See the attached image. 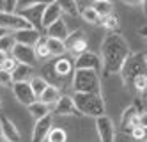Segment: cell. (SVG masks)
<instances>
[{
    "instance_id": "cell-25",
    "label": "cell",
    "mask_w": 147,
    "mask_h": 142,
    "mask_svg": "<svg viewBox=\"0 0 147 142\" xmlns=\"http://www.w3.org/2000/svg\"><path fill=\"white\" fill-rule=\"evenodd\" d=\"M14 46H16V41H14L13 34H4L2 37H0V52H2V53L11 55Z\"/></svg>"
},
{
    "instance_id": "cell-7",
    "label": "cell",
    "mask_w": 147,
    "mask_h": 142,
    "mask_svg": "<svg viewBox=\"0 0 147 142\" xmlns=\"http://www.w3.org/2000/svg\"><path fill=\"white\" fill-rule=\"evenodd\" d=\"M64 45H66V52H69L71 55H75V57H80L87 52V39H85L82 30L71 32L67 36V39L64 41Z\"/></svg>"
},
{
    "instance_id": "cell-29",
    "label": "cell",
    "mask_w": 147,
    "mask_h": 142,
    "mask_svg": "<svg viewBox=\"0 0 147 142\" xmlns=\"http://www.w3.org/2000/svg\"><path fill=\"white\" fill-rule=\"evenodd\" d=\"M101 25H103L105 29H108V30L115 32V30L119 29V18L115 16V13H112V14H108V16L101 18Z\"/></svg>"
},
{
    "instance_id": "cell-28",
    "label": "cell",
    "mask_w": 147,
    "mask_h": 142,
    "mask_svg": "<svg viewBox=\"0 0 147 142\" xmlns=\"http://www.w3.org/2000/svg\"><path fill=\"white\" fill-rule=\"evenodd\" d=\"M48 142H66L67 140V133H66V130H62V128H51L50 130V133H48Z\"/></svg>"
},
{
    "instance_id": "cell-35",
    "label": "cell",
    "mask_w": 147,
    "mask_h": 142,
    "mask_svg": "<svg viewBox=\"0 0 147 142\" xmlns=\"http://www.w3.org/2000/svg\"><path fill=\"white\" fill-rule=\"evenodd\" d=\"M140 126L142 128H147V112L140 116Z\"/></svg>"
},
{
    "instance_id": "cell-10",
    "label": "cell",
    "mask_w": 147,
    "mask_h": 142,
    "mask_svg": "<svg viewBox=\"0 0 147 142\" xmlns=\"http://www.w3.org/2000/svg\"><path fill=\"white\" fill-rule=\"evenodd\" d=\"M13 92H14L16 100L20 103H23L25 107H28V105H32L34 101H37V98L34 96L32 87H30L28 82H14L13 84Z\"/></svg>"
},
{
    "instance_id": "cell-17",
    "label": "cell",
    "mask_w": 147,
    "mask_h": 142,
    "mask_svg": "<svg viewBox=\"0 0 147 142\" xmlns=\"http://www.w3.org/2000/svg\"><path fill=\"white\" fill-rule=\"evenodd\" d=\"M46 32H48V37L59 39V41H66L67 36H69V29H67L66 21L62 20V18H60L59 21H55L53 25H50V27L46 29Z\"/></svg>"
},
{
    "instance_id": "cell-12",
    "label": "cell",
    "mask_w": 147,
    "mask_h": 142,
    "mask_svg": "<svg viewBox=\"0 0 147 142\" xmlns=\"http://www.w3.org/2000/svg\"><path fill=\"white\" fill-rule=\"evenodd\" d=\"M103 66L99 57L96 55V53H92V52H85L83 55L76 57L75 59V71L76 69H90V71H99V68Z\"/></svg>"
},
{
    "instance_id": "cell-31",
    "label": "cell",
    "mask_w": 147,
    "mask_h": 142,
    "mask_svg": "<svg viewBox=\"0 0 147 142\" xmlns=\"http://www.w3.org/2000/svg\"><path fill=\"white\" fill-rule=\"evenodd\" d=\"M13 73H7L4 69H0V85H4V87H9V85H13Z\"/></svg>"
},
{
    "instance_id": "cell-1",
    "label": "cell",
    "mask_w": 147,
    "mask_h": 142,
    "mask_svg": "<svg viewBox=\"0 0 147 142\" xmlns=\"http://www.w3.org/2000/svg\"><path fill=\"white\" fill-rule=\"evenodd\" d=\"M131 55L129 46L126 39L119 32H108L103 39L101 45V64H103V73L112 75V73H121L126 59Z\"/></svg>"
},
{
    "instance_id": "cell-14",
    "label": "cell",
    "mask_w": 147,
    "mask_h": 142,
    "mask_svg": "<svg viewBox=\"0 0 147 142\" xmlns=\"http://www.w3.org/2000/svg\"><path fill=\"white\" fill-rule=\"evenodd\" d=\"M0 135L7 142H20L22 140V135H20L16 124L7 116H0Z\"/></svg>"
},
{
    "instance_id": "cell-8",
    "label": "cell",
    "mask_w": 147,
    "mask_h": 142,
    "mask_svg": "<svg viewBox=\"0 0 147 142\" xmlns=\"http://www.w3.org/2000/svg\"><path fill=\"white\" fill-rule=\"evenodd\" d=\"M96 132L101 142H113L115 140V126L108 116H101L96 119Z\"/></svg>"
},
{
    "instance_id": "cell-18",
    "label": "cell",
    "mask_w": 147,
    "mask_h": 142,
    "mask_svg": "<svg viewBox=\"0 0 147 142\" xmlns=\"http://www.w3.org/2000/svg\"><path fill=\"white\" fill-rule=\"evenodd\" d=\"M53 69L59 78H67L73 73V64L69 59H55L53 60Z\"/></svg>"
},
{
    "instance_id": "cell-15",
    "label": "cell",
    "mask_w": 147,
    "mask_h": 142,
    "mask_svg": "<svg viewBox=\"0 0 147 142\" xmlns=\"http://www.w3.org/2000/svg\"><path fill=\"white\" fill-rule=\"evenodd\" d=\"M16 45H25V46H36L37 41L41 39V32H37L36 29H27V30H16L13 34Z\"/></svg>"
},
{
    "instance_id": "cell-36",
    "label": "cell",
    "mask_w": 147,
    "mask_h": 142,
    "mask_svg": "<svg viewBox=\"0 0 147 142\" xmlns=\"http://www.w3.org/2000/svg\"><path fill=\"white\" fill-rule=\"evenodd\" d=\"M9 55H5V53H2V52H0V68H2V64L5 62V59H7Z\"/></svg>"
},
{
    "instance_id": "cell-34",
    "label": "cell",
    "mask_w": 147,
    "mask_h": 142,
    "mask_svg": "<svg viewBox=\"0 0 147 142\" xmlns=\"http://www.w3.org/2000/svg\"><path fill=\"white\" fill-rule=\"evenodd\" d=\"M131 85H133L138 92H142V91H144V87H145V78H136V80L131 82Z\"/></svg>"
},
{
    "instance_id": "cell-4",
    "label": "cell",
    "mask_w": 147,
    "mask_h": 142,
    "mask_svg": "<svg viewBox=\"0 0 147 142\" xmlns=\"http://www.w3.org/2000/svg\"><path fill=\"white\" fill-rule=\"evenodd\" d=\"M124 84H131L136 78H147V57L144 53H131L121 69Z\"/></svg>"
},
{
    "instance_id": "cell-39",
    "label": "cell",
    "mask_w": 147,
    "mask_h": 142,
    "mask_svg": "<svg viewBox=\"0 0 147 142\" xmlns=\"http://www.w3.org/2000/svg\"><path fill=\"white\" fill-rule=\"evenodd\" d=\"M142 9H144V13H145V16H147V2H142Z\"/></svg>"
},
{
    "instance_id": "cell-19",
    "label": "cell",
    "mask_w": 147,
    "mask_h": 142,
    "mask_svg": "<svg viewBox=\"0 0 147 142\" xmlns=\"http://www.w3.org/2000/svg\"><path fill=\"white\" fill-rule=\"evenodd\" d=\"M59 100H60V91H59V87H55V85H48L46 91L41 94V98H39V101H43L48 107L50 105H55Z\"/></svg>"
},
{
    "instance_id": "cell-38",
    "label": "cell",
    "mask_w": 147,
    "mask_h": 142,
    "mask_svg": "<svg viewBox=\"0 0 147 142\" xmlns=\"http://www.w3.org/2000/svg\"><path fill=\"white\" fill-rule=\"evenodd\" d=\"M142 96L147 98V78H145V87H144V91H142Z\"/></svg>"
},
{
    "instance_id": "cell-9",
    "label": "cell",
    "mask_w": 147,
    "mask_h": 142,
    "mask_svg": "<svg viewBox=\"0 0 147 142\" xmlns=\"http://www.w3.org/2000/svg\"><path fill=\"white\" fill-rule=\"evenodd\" d=\"M11 57L18 62V64H25V66H32L37 62V57H36V52L32 46H25V45H16Z\"/></svg>"
},
{
    "instance_id": "cell-16",
    "label": "cell",
    "mask_w": 147,
    "mask_h": 142,
    "mask_svg": "<svg viewBox=\"0 0 147 142\" xmlns=\"http://www.w3.org/2000/svg\"><path fill=\"white\" fill-rule=\"evenodd\" d=\"M62 18V11L59 7V2H50L45 7L43 13V29H48L50 25H53L55 21H59Z\"/></svg>"
},
{
    "instance_id": "cell-24",
    "label": "cell",
    "mask_w": 147,
    "mask_h": 142,
    "mask_svg": "<svg viewBox=\"0 0 147 142\" xmlns=\"http://www.w3.org/2000/svg\"><path fill=\"white\" fill-rule=\"evenodd\" d=\"M90 7L96 11L101 18H105V16H108V14L113 13V4L108 2V0H98V2H92Z\"/></svg>"
},
{
    "instance_id": "cell-21",
    "label": "cell",
    "mask_w": 147,
    "mask_h": 142,
    "mask_svg": "<svg viewBox=\"0 0 147 142\" xmlns=\"http://www.w3.org/2000/svg\"><path fill=\"white\" fill-rule=\"evenodd\" d=\"M46 45H48V50H50V57H60V55H64V53H66L64 41L46 37Z\"/></svg>"
},
{
    "instance_id": "cell-37",
    "label": "cell",
    "mask_w": 147,
    "mask_h": 142,
    "mask_svg": "<svg viewBox=\"0 0 147 142\" xmlns=\"http://www.w3.org/2000/svg\"><path fill=\"white\" fill-rule=\"evenodd\" d=\"M140 36L147 39V27H142V29H140Z\"/></svg>"
},
{
    "instance_id": "cell-32",
    "label": "cell",
    "mask_w": 147,
    "mask_h": 142,
    "mask_svg": "<svg viewBox=\"0 0 147 142\" xmlns=\"http://www.w3.org/2000/svg\"><path fill=\"white\" fill-rule=\"evenodd\" d=\"M16 68H18V62H16L11 55H9V57L5 59V62L2 64V68H0V69H4V71H7V73H13Z\"/></svg>"
},
{
    "instance_id": "cell-2",
    "label": "cell",
    "mask_w": 147,
    "mask_h": 142,
    "mask_svg": "<svg viewBox=\"0 0 147 142\" xmlns=\"http://www.w3.org/2000/svg\"><path fill=\"white\" fill-rule=\"evenodd\" d=\"M75 107L82 116H90V117H101L105 116V101L101 94H78L75 92L73 96Z\"/></svg>"
},
{
    "instance_id": "cell-13",
    "label": "cell",
    "mask_w": 147,
    "mask_h": 142,
    "mask_svg": "<svg viewBox=\"0 0 147 142\" xmlns=\"http://www.w3.org/2000/svg\"><path fill=\"white\" fill-rule=\"evenodd\" d=\"M53 114L55 116H76V117H82V114L78 112V108L75 107V101H73L71 96H60V100L55 103V108H53Z\"/></svg>"
},
{
    "instance_id": "cell-40",
    "label": "cell",
    "mask_w": 147,
    "mask_h": 142,
    "mask_svg": "<svg viewBox=\"0 0 147 142\" xmlns=\"http://www.w3.org/2000/svg\"><path fill=\"white\" fill-rule=\"evenodd\" d=\"M4 34H5V30H2V29H0V37H2Z\"/></svg>"
},
{
    "instance_id": "cell-26",
    "label": "cell",
    "mask_w": 147,
    "mask_h": 142,
    "mask_svg": "<svg viewBox=\"0 0 147 142\" xmlns=\"http://www.w3.org/2000/svg\"><path fill=\"white\" fill-rule=\"evenodd\" d=\"M80 14H82V18L87 21V23H92V25H101V16L94 11L90 5L89 7H85V9H80Z\"/></svg>"
},
{
    "instance_id": "cell-6",
    "label": "cell",
    "mask_w": 147,
    "mask_h": 142,
    "mask_svg": "<svg viewBox=\"0 0 147 142\" xmlns=\"http://www.w3.org/2000/svg\"><path fill=\"white\" fill-rule=\"evenodd\" d=\"M0 29L2 30H27L32 29L25 18H22L18 13H0Z\"/></svg>"
},
{
    "instance_id": "cell-27",
    "label": "cell",
    "mask_w": 147,
    "mask_h": 142,
    "mask_svg": "<svg viewBox=\"0 0 147 142\" xmlns=\"http://www.w3.org/2000/svg\"><path fill=\"white\" fill-rule=\"evenodd\" d=\"M34 52H36V57L37 59H48L50 57V50H48V45H46V37L41 36V39L37 41V45L34 46Z\"/></svg>"
},
{
    "instance_id": "cell-20",
    "label": "cell",
    "mask_w": 147,
    "mask_h": 142,
    "mask_svg": "<svg viewBox=\"0 0 147 142\" xmlns=\"http://www.w3.org/2000/svg\"><path fill=\"white\" fill-rule=\"evenodd\" d=\"M34 68L25 66V64H18V68L13 71V82H28V78L32 76Z\"/></svg>"
},
{
    "instance_id": "cell-41",
    "label": "cell",
    "mask_w": 147,
    "mask_h": 142,
    "mask_svg": "<svg viewBox=\"0 0 147 142\" xmlns=\"http://www.w3.org/2000/svg\"><path fill=\"white\" fill-rule=\"evenodd\" d=\"M0 142H7V140H5V139H4L2 135H0Z\"/></svg>"
},
{
    "instance_id": "cell-11",
    "label": "cell",
    "mask_w": 147,
    "mask_h": 142,
    "mask_svg": "<svg viewBox=\"0 0 147 142\" xmlns=\"http://www.w3.org/2000/svg\"><path fill=\"white\" fill-rule=\"evenodd\" d=\"M51 128H53V117L51 116L37 119L34 124V130H32V142H45L48 139V133Z\"/></svg>"
},
{
    "instance_id": "cell-22",
    "label": "cell",
    "mask_w": 147,
    "mask_h": 142,
    "mask_svg": "<svg viewBox=\"0 0 147 142\" xmlns=\"http://www.w3.org/2000/svg\"><path fill=\"white\" fill-rule=\"evenodd\" d=\"M28 112L32 114V116L36 117V121H37V119H43V117L50 116V107L37 100V101H34L32 105H28Z\"/></svg>"
},
{
    "instance_id": "cell-30",
    "label": "cell",
    "mask_w": 147,
    "mask_h": 142,
    "mask_svg": "<svg viewBox=\"0 0 147 142\" xmlns=\"http://www.w3.org/2000/svg\"><path fill=\"white\" fill-rule=\"evenodd\" d=\"M59 7L62 11V14H78L80 11H78V2H59Z\"/></svg>"
},
{
    "instance_id": "cell-42",
    "label": "cell",
    "mask_w": 147,
    "mask_h": 142,
    "mask_svg": "<svg viewBox=\"0 0 147 142\" xmlns=\"http://www.w3.org/2000/svg\"><path fill=\"white\" fill-rule=\"evenodd\" d=\"M145 57H147V55H145Z\"/></svg>"
},
{
    "instance_id": "cell-33",
    "label": "cell",
    "mask_w": 147,
    "mask_h": 142,
    "mask_svg": "<svg viewBox=\"0 0 147 142\" xmlns=\"http://www.w3.org/2000/svg\"><path fill=\"white\" fill-rule=\"evenodd\" d=\"M131 135H133L136 140H144V139H147V128L138 126V128H135L133 132H131Z\"/></svg>"
},
{
    "instance_id": "cell-3",
    "label": "cell",
    "mask_w": 147,
    "mask_h": 142,
    "mask_svg": "<svg viewBox=\"0 0 147 142\" xmlns=\"http://www.w3.org/2000/svg\"><path fill=\"white\" fill-rule=\"evenodd\" d=\"M99 75L90 69H76L73 75V89L78 94H99Z\"/></svg>"
},
{
    "instance_id": "cell-23",
    "label": "cell",
    "mask_w": 147,
    "mask_h": 142,
    "mask_svg": "<svg viewBox=\"0 0 147 142\" xmlns=\"http://www.w3.org/2000/svg\"><path fill=\"white\" fill-rule=\"evenodd\" d=\"M28 84H30V87H32V92H34V96L37 98V100L41 98V94L46 91V87L50 85V84L43 78V76H32Z\"/></svg>"
},
{
    "instance_id": "cell-5",
    "label": "cell",
    "mask_w": 147,
    "mask_h": 142,
    "mask_svg": "<svg viewBox=\"0 0 147 142\" xmlns=\"http://www.w3.org/2000/svg\"><path fill=\"white\" fill-rule=\"evenodd\" d=\"M45 7H46V4H43V2H18L14 13H18L22 18H25L32 25V29L41 32V29H43Z\"/></svg>"
}]
</instances>
